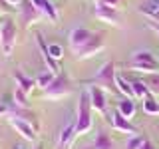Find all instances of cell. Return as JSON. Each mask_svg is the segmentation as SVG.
I'll use <instances>...</instances> for the list:
<instances>
[{"label": "cell", "mask_w": 159, "mask_h": 149, "mask_svg": "<svg viewBox=\"0 0 159 149\" xmlns=\"http://www.w3.org/2000/svg\"><path fill=\"white\" fill-rule=\"evenodd\" d=\"M96 2L103 4V6H109V8L119 10V8H121V4H123V0H96Z\"/></svg>", "instance_id": "cell-28"}, {"label": "cell", "mask_w": 159, "mask_h": 149, "mask_svg": "<svg viewBox=\"0 0 159 149\" xmlns=\"http://www.w3.org/2000/svg\"><path fill=\"white\" fill-rule=\"evenodd\" d=\"M147 26H149V28H151V30H153V32H155V34H157V38H159V24H157V22H151V20H147Z\"/></svg>", "instance_id": "cell-31"}, {"label": "cell", "mask_w": 159, "mask_h": 149, "mask_svg": "<svg viewBox=\"0 0 159 149\" xmlns=\"http://www.w3.org/2000/svg\"><path fill=\"white\" fill-rule=\"evenodd\" d=\"M14 106L16 107H28V93L18 86L14 88Z\"/></svg>", "instance_id": "cell-24"}, {"label": "cell", "mask_w": 159, "mask_h": 149, "mask_svg": "<svg viewBox=\"0 0 159 149\" xmlns=\"http://www.w3.org/2000/svg\"><path fill=\"white\" fill-rule=\"evenodd\" d=\"M116 86H117V92L121 93L123 97L135 99V93H133V86H131V79H127L125 76L117 74V76H116Z\"/></svg>", "instance_id": "cell-19"}, {"label": "cell", "mask_w": 159, "mask_h": 149, "mask_svg": "<svg viewBox=\"0 0 159 149\" xmlns=\"http://www.w3.org/2000/svg\"><path fill=\"white\" fill-rule=\"evenodd\" d=\"M34 149H44V145H42V143H40V145H38V147H34Z\"/></svg>", "instance_id": "cell-33"}, {"label": "cell", "mask_w": 159, "mask_h": 149, "mask_svg": "<svg viewBox=\"0 0 159 149\" xmlns=\"http://www.w3.org/2000/svg\"><path fill=\"white\" fill-rule=\"evenodd\" d=\"M139 149H155V147L151 145V141H147V139H145V141H143V145L139 147Z\"/></svg>", "instance_id": "cell-32"}, {"label": "cell", "mask_w": 159, "mask_h": 149, "mask_svg": "<svg viewBox=\"0 0 159 149\" xmlns=\"http://www.w3.org/2000/svg\"><path fill=\"white\" fill-rule=\"evenodd\" d=\"M0 22H2V20H0Z\"/></svg>", "instance_id": "cell-34"}, {"label": "cell", "mask_w": 159, "mask_h": 149, "mask_svg": "<svg viewBox=\"0 0 159 149\" xmlns=\"http://www.w3.org/2000/svg\"><path fill=\"white\" fill-rule=\"evenodd\" d=\"M10 109H12V106H8V103H0V117H8Z\"/></svg>", "instance_id": "cell-29"}, {"label": "cell", "mask_w": 159, "mask_h": 149, "mask_svg": "<svg viewBox=\"0 0 159 149\" xmlns=\"http://www.w3.org/2000/svg\"><path fill=\"white\" fill-rule=\"evenodd\" d=\"M78 133H76V123L70 121L68 125H64L58 133V141H56V149H72L74 141H76Z\"/></svg>", "instance_id": "cell-14"}, {"label": "cell", "mask_w": 159, "mask_h": 149, "mask_svg": "<svg viewBox=\"0 0 159 149\" xmlns=\"http://www.w3.org/2000/svg\"><path fill=\"white\" fill-rule=\"evenodd\" d=\"M4 2H6L10 8H20V4H22L24 0H4Z\"/></svg>", "instance_id": "cell-30"}, {"label": "cell", "mask_w": 159, "mask_h": 149, "mask_svg": "<svg viewBox=\"0 0 159 149\" xmlns=\"http://www.w3.org/2000/svg\"><path fill=\"white\" fill-rule=\"evenodd\" d=\"M143 82H145L151 96H159V74H145Z\"/></svg>", "instance_id": "cell-21"}, {"label": "cell", "mask_w": 159, "mask_h": 149, "mask_svg": "<svg viewBox=\"0 0 159 149\" xmlns=\"http://www.w3.org/2000/svg\"><path fill=\"white\" fill-rule=\"evenodd\" d=\"M117 111L121 113L123 117L131 119L133 115H135V111H137V107H135V102H133V99H129V97H123L121 102L117 103Z\"/></svg>", "instance_id": "cell-20"}, {"label": "cell", "mask_w": 159, "mask_h": 149, "mask_svg": "<svg viewBox=\"0 0 159 149\" xmlns=\"http://www.w3.org/2000/svg\"><path fill=\"white\" fill-rule=\"evenodd\" d=\"M32 4L40 10V14H42L44 18H48L50 22H58L60 14H58V10H56L52 0H32Z\"/></svg>", "instance_id": "cell-15"}, {"label": "cell", "mask_w": 159, "mask_h": 149, "mask_svg": "<svg viewBox=\"0 0 159 149\" xmlns=\"http://www.w3.org/2000/svg\"><path fill=\"white\" fill-rule=\"evenodd\" d=\"M8 119V123L12 125V129L18 133L22 139H26V141H36L38 139V129L32 125V123H28V121H24V119H20V117H16V115H8L6 117Z\"/></svg>", "instance_id": "cell-8"}, {"label": "cell", "mask_w": 159, "mask_h": 149, "mask_svg": "<svg viewBox=\"0 0 159 149\" xmlns=\"http://www.w3.org/2000/svg\"><path fill=\"white\" fill-rule=\"evenodd\" d=\"M70 93H74V84L66 72H60L54 78V82L44 89V97L46 99H62V97H68Z\"/></svg>", "instance_id": "cell-4"}, {"label": "cell", "mask_w": 159, "mask_h": 149, "mask_svg": "<svg viewBox=\"0 0 159 149\" xmlns=\"http://www.w3.org/2000/svg\"><path fill=\"white\" fill-rule=\"evenodd\" d=\"M12 78H14V82H16V86H18L20 89H24L28 96L34 92V88H38V86H36V78L32 79L30 76H26L22 70H16V72L12 74Z\"/></svg>", "instance_id": "cell-16"}, {"label": "cell", "mask_w": 159, "mask_h": 149, "mask_svg": "<svg viewBox=\"0 0 159 149\" xmlns=\"http://www.w3.org/2000/svg\"><path fill=\"white\" fill-rule=\"evenodd\" d=\"M116 76H117V72H116V62H106L102 68L98 70V74L93 76L92 79H88V86H98V88H102L103 92H107V93H119L117 92V86H116Z\"/></svg>", "instance_id": "cell-2"}, {"label": "cell", "mask_w": 159, "mask_h": 149, "mask_svg": "<svg viewBox=\"0 0 159 149\" xmlns=\"http://www.w3.org/2000/svg\"><path fill=\"white\" fill-rule=\"evenodd\" d=\"M48 50H50V56L56 60V62H60L64 58V48L60 44H48Z\"/></svg>", "instance_id": "cell-27"}, {"label": "cell", "mask_w": 159, "mask_h": 149, "mask_svg": "<svg viewBox=\"0 0 159 149\" xmlns=\"http://www.w3.org/2000/svg\"><path fill=\"white\" fill-rule=\"evenodd\" d=\"M40 18H42V14H40V10L32 4V0H24V2L20 4V8H18V20L22 22L24 28L34 26L36 22H40Z\"/></svg>", "instance_id": "cell-9"}, {"label": "cell", "mask_w": 159, "mask_h": 149, "mask_svg": "<svg viewBox=\"0 0 159 149\" xmlns=\"http://www.w3.org/2000/svg\"><path fill=\"white\" fill-rule=\"evenodd\" d=\"M88 96H89V103H92L93 111L102 113V115H107V92H103L98 86H89Z\"/></svg>", "instance_id": "cell-10"}, {"label": "cell", "mask_w": 159, "mask_h": 149, "mask_svg": "<svg viewBox=\"0 0 159 149\" xmlns=\"http://www.w3.org/2000/svg\"><path fill=\"white\" fill-rule=\"evenodd\" d=\"M129 70L139 74H159V60L147 50H139L129 60Z\"/></svg>", "instance_id": "cell-3"}, {"label": "cell", "mask_w": 159, "mask_h": 149, "mask_svg": "<svg viewBox=\"0 0 159 149\" xmlns=\"http://www.w3.org/2000/svg\"><path fill=\"white\" fill-rule=\"evenodd\" d=\"M93 16H96L99 22L109 24V26H117V28H121V22H123L119 10L103 6V4H99V2H96V6H93Z\"/></svg>", "instance_id": "cell-7"}, {"label": "cell", "mask_w": 159, "mask_h": 149, "mask_svg": "<svg viewBox=\"0 0 159 149\" xmlns=\"http://www.w3.org/2000/svg\"><path fill=\"white\" fill-rule=\"evenodd\" d=\"M103 48H106V34H103V32H93L92 38H89L88 42L84 44L76 54H74V58H76V60H89V58L98 56Z\"/></svg>", "instance_id": "cell-6"}, {"label": "cell", "mask_w": 159, "mask_h": 149, "mask_svg": "<svg viewBox=\"0 0 159 149\" xmlns=\"http://www.w3.org/2000/svg\"><path fill=\"white\" fill-rule=\"evenodd\" d=\"M36 44H38V50H40V56H42L44 60V64L48 66V72H52V74H58L62 72V68H60V64L54 60L52 56H50V50H48V44H46V40H44V36L40 32H36Z\"/></svg>", "instance_id": "cell-12"}, {"label": "cell", "mask_w": 159, "mask_h": 149, "mask_svg": "<svg viewBox=\"0 0 159 149\" xmlns=\"http://www.w3.org/2000/svg\"><path fill=\"white\" fill-rule=\"evenodd\" d=\"M107 119H109V123H111V127L116 129V131L129 133V135H137V127L133 125L127 117H123L117 109H116V111H111V113H107Z\"/></svg>", "instance_id": "cell-11"}, {"label": "cell", "mask_w": 159, "mask_h": 149, "mask_svg": "<svg viewBox=\"0 0 159 149\" xmlns=\"http://www.w3.org/2000/svg\"><path fill=\"white\" fill-rule=\"evenodd\" d=\"M145 141V137L141 135H129V139L125 141V149H139Z\"/></svg>", "instance_id": "cell-26"}, {"label": "cell", "mask_w": 159, "mask_h": 149, "mask_svg": "<svg viewBox=\"0 0 159 149\" xmlns=\"http://www.w3.org/2000/svg\"><path fill=\"white\" fill-rule=\"evenodd\" d=\"M54 78H56V74H52V72H42V74L36 78V86L42 88V89H46L50 84L54 82Z\"/></svg>", "instance_id": "cell-25"}, {"label": "cell", "mask_w": 159, "mask_h": 149, "mask_svg": "<svg viewBox=\"0 0 159 149\" xmlns=\"http://www.w3.org/2000/svg\"><path fill=\"white\" fill-rule=\"evenodd\" d=\"M92 111H93V109H92V103H89L88 92L80 93V102H78V107H76V117H74L78 135H86V133H89V129L93 127Z\"/></svg>", "instance_id": "cell-1"}, {"label": "cell", "mask_w": 159, "mask_h": 149, "mask_svg": "<svg viewBox=\"0 0 159 149\" xmlns=\"http://www.w3.org/2000/svg\"><path fill=\"white\" fill-rule=\"evenodd\" d=\"M89 149H116V143H113V139L109 137L107 131L99 129V131L96 133V137H93Z\"/></svg>", "instance_id": "cell-17"}, {"label": "cell", "mask_w": 159, "mask_h": 149, "mask_svg": "<svg viewBox=\"0 0 159 149\" xmlns=\"http://www.w3.org/2000/svg\"><path fill=\"white\" fill-rule=\"evenodd\" d=\"M16 36H18V28L16 22L12 18H4L0 22V48H2L4 58H10L16 46Z\"/></svg>", "instance_id": "cell-5"}, {"label": "cell", "mask_w": 159, "mask_h": 149, "mask_svg": "<svg viewBox=\"0 0 159 149\" xmlns=\"http://www.w3.org/2000/svg\"><path fill=\"white\" fill-rule=\"evenodd\" d=\"M139 12H141L143 16H147V20L159 24V0H149V2L141 4V6H139Z\"/></svg>", "instance_id": "cell-18"}, {"label": "cell", "mask_w": 159, "mask_h": 149, "mask_svg": "<svg viewBox=\"0 0 159 149\" xmlns=\"http://www.w3.org/2000/svg\"><path fill=\"white\" fill-rule=\"evenodd\" d=\"M92 34L93 32L88 30V28H74L72 32L68 34V46H70V50H72V54H76L78 50L92 38Z\"/></svg>", "instance_id": "cell-13"}, {"label": "cell", "mask_w": 159, "mask_h": 149, "mask_svg": "<svg viewBox=\"0 0 159 149\" xmlns=\"http://www.w3.org/2000/svg\"><path fill=\"white\" fill-rule=\"evenodd\" d=\"M143 111L149 113V115H159V102L155 99V96H149L143 99Z\"/></svg>", "instance_id": "cell-22"}, {"label": "cell", "mask_w": 159, "mask_h": 149, "mask_svg": "<svg viewBox=\"0 0 159 149\" xmlns=\"http://www.w3.org/2000/svg\"><path fill=\"white\" fill-rule=\"evenodd\" d=\"M131 86H133V93H135V99H145L149 96V89L145 86L143 79H131Z\"/></svg>", "instance_id": "cell-23"}]
</instances>
